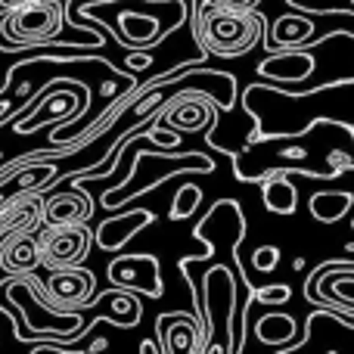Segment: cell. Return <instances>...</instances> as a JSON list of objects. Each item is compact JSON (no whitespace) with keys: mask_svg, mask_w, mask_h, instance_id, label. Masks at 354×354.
I'll return each instance as SVG.
<instances>
[{"mask_svg":"<svg viewBox=\"0 0 354 354\" xmlns=\"http://www.w3.org/2000/svg\"><path fill=\"white\" fill-rule=\"evenodd\" d=\"M87 214H91L87 196H56L44 205L47 224H75V221H87Z\"/></svg>","mask_w":354,"mask_h":354,"instance_id":"52a82bcc","label":"cell"},{"mask_svg":"<svg viewBox=\"0 0 354 354\" xmlns=\"http://www.w3.org/2000/svg\"><path fill=\"white\" fill-rule=\"evenodd\" d=\"M62 25V12L56 0H44V3H25L16 6L6 19V31L22 41H44V37L56 35Z\"/></svg>","mask_w":354,"mask_h":354,"instance_id":"3957f363","label":"cell"},{"mask_svg":"<svg viewBox=\"0 0 354 354\" xmlns=\"http://www.w3.org/2000/svg\"><path fill=\"white\" fill-rule=\"evenodd\" d=\"M149 62H153V59H149L147 53H134V56H128V66H131V68H147Z\"/></svg>","mask_w":354,"mask_h":354,"instance_id":"d6986e66","label":"cell"},{"mask_svg":"<svg viewBox=\"0 0 354 354\" xmlns=\"http://www.w3.org/2000/svg\"><path fill=\"white\" fill-rule=\"evenodd\" d=\"M264 205L277 214H292L295 208H299V193H295V187L289 180L270 177V180L264 183Z\"/></svg>","mask_w":354,"mask_h":354,"instance_id":"30bf717a","label":"cell"},{"mask_svg":"<svg viewBox=\"0 0 354 354\" xmlns=\"http://www.w3.org/2000/svg\"><path fill=\"white\" fill-rule=\"evenodd\" d=\"M354 205L351 193H317L311 199V214L324 224H336L339 218L348 214V208Z\"/></svg>","mask_w":354,"mask_h":354,"instance_id":"9c48e42d","label":"cell"},{"mask_svg":"<svg viewBox=\"0 0 354 354\" xmlns=\"http://www.w3.org/2000/svg\"><path fill=\"white\" fill-rule=\"evenodd\" d=\"M193 330V324H187V320H177L174 330H162V333H171V339L165 342V351H174V348H189L196 351V339H183V333Z\"/></svg>","mask_w":354,"mask_h":354,"instance_id":"2e32d148","label":"cell"},{"mask_svg":"<svg viewBox=\"0 0 354 354\" xmlns=\"http://www.w3.org/2000/svg\"><path fill=\"white\" fill-rule=\"evenodd\" d=\"M122 28H124V41H134V44H147L159 35V22L153 16H122Z\"/></svg>","mask_w":354,"mask_h":354,"instance_id":"4fadbf2b","label":"cell"},{"mask_svg":"<svg viewBox=\"0 0 354 354\" xmlns=\"http://www.w3.org/2000/svg\"><path fill=\"white\" fill-rule=\"evenodd\" d=\"M255 333L264 345H280L295 333V324H292V317H286V314H270V317H264L261 324H258Z\"/></svg>","mask_w":354,"mask_h":354,"instance_id":"7c38bea8","label":"cell"},{"mask_svg":"<svg viewBox=\"0 0 354 354\" xmlns=\"http://www.w3.org/2000/svg\"><path fill=\"white\" fill-rule=\"evenodd\" d=\"M289 286H268V289H258V292H252V299L258 301V305H277V301H286L289 299Z\"/></svg>","mask_w":354,"mask_h":354,"instance_id":"e0dca14e","label":"cell"},{"mask_svg":"<svg viewBox=\"0 0 354 354\" xmlns=\"http://www.w3.org/2000/svg\"><path fill=\"white\" fill-rule=\"evenodd\" d=\"M44 171H47V168H41L37 174H44ZM37 174L31 171V177H37ZM22 187H41V180H28V174H25V177H22Z\"/></svg>","mask_w":354,"mask_h":354,"instance_id":"ffe728a7","label":"cell"},{"mask_svg":"<svg viewBox=\"0 0 354 354\" xmlns=\"http://www.w3.org/2000/svg\"><path fill=\"white\" fill-rule=\"evenodd\" d=\"M6 106H10V103H6V100H3V103H0V118L6 115Z\"/></svg>","mask_w":354,"mask_h":354,"instance_id":"44dd1931","label":"cell"},{"mask_svg":"<svg viewBox=\"0 0 354 354\" xmlns=\"http://www.w3.org/2000/svg\"><path fill=\"white\" fill-rule=\"evenodd\" d=\"M0 264H3V270H10V274H28V270H35L37 264H41V245H37V239L25 236V233L12 236L10 243L0 249Z\"/></svg>","mask_w":354,"mask_h":354,"instance_id":"277c9868","label":"cell"},{"mask_svg":"<svg viewBox=\"0 0 354 354\" xmlns=\"http://www.w3.org/2000/svg\"><path fill=\"white\" fill-rule=\"evenodd\" d=\"M258 0H212V6L218 10H227V12H252Z\"/></svg>","mask_w":354,"mask_h":354,"instance_id":"ac0fdd59","label":"cell"},{"mask_svg":"<svg viewBox=\"0 0 354 354\" xmlns=\"http://www.w3.org/2000/svg\"><path fill=\"white\" fill-rule=\"evenodd\" d=\"M93 289V277L87 270H72L62 268V274L50 277V292H53L56 301L62 305H75V301H84Z\"/></svg>","mask_w":354,"mask_h":354,"instance_id":"5b68a950","label":"cell"},{"mask_svg":"<svg viewBox=\"0 0 354 354\" xmlns=\"http://www.w3.org/2000/svg\"><path fill=\"white\" fill-rule=\"evenodd\" d=\"M311 68H314L311 53H286V56H274V59L261 62L258 72H261L264 78L274 75V78H280V81H299V78H305Z\"/></svg>","mask_w":354,"mask_h":354,"instance_id":"ba28073f","label":"cell"},{"mask_svg":"<svg viewBox=\"0 0 354 354\" xmlns=\"http://www.w3.org/2000/svg\"><path fill=\"white\" fill-rule=\"evenodd\" d=\"M314 25L308 19H299V16H286L274 25V37L270 44H283V47H292V44H301L305 37H311Z\"/></svg>","mask_w":354,"mask_h":354,"instance_id":"8fae6325","label":"cell"},{"mask_svg":"<svg viewBox=\"0 0 354 354\" xmlns=\"http://www.w3.org/2000/svg\"><path fill=\"white\" fill-rule=\"evenodd\" d=\"M149 221H153V214H149V212H134V214H131V221L128 218L109 221V224H103L97 230V243L103 245L106 252H118L137 230H140L143 224H149Z\"/></svg>","mask_w":354,"mask_h":354,"instance_id":"8992f818","label":"cell"},{"mask_svg":"<svg viewBox=\"0 0 354 354\" xmlns=\"http://www.w3.org/2000/svg\"><path fill=\"white\" fill-rule=\"evenodd\" d=\"M277 264H280V249H277V245H261V249L252 255V268L261 270V274H270Z\"/></svg>","mask_w":354,"mask_h":354,"instance_id":"9a60e30c","label":"cell"},{"mask_svg":"<svg viewBox=\"0 0 354 354\" xmlns=\"http://www.w3.org/2000/svg\"><path fill=\"white\" fill-rule=\"evenodd\" d=\"M41 264L53 270L75 268L78 261H84L87 249H91V233L81 227V221L75 224H53V230H47L41 239Z\"/></svg>","mask_w":354,"mask_h":354,"instance_id":"7a4b0ae2","label":"cell"},{"mask_svg":"<svg viewBox=\"0 0 354 354\" xmlns=\"http://www.w3.org/2000/svg\"><path fill=\"white\" fill-rule=\"evenodd\" d=\"M258 28L261 19L252 12H227L212 6L199 19V44L218 56H239L258 41Z\"/></svg>","mask_w":354,"mask_h":354,"instance_id":"6da1fadb","label":"cell"},{"mask_svg":"<svg viewBox=\"0 0 354 354\" xmlns=\"http://www.w3.org/2000/svg\"><path fill=\"white\" fill-rule=\"evenodd\" d=\"M202 202V189L196 183H183L174 196V205H171V221H183L196 212V205Z\"/></svg>","mask_w":354,"mask_h":354,"instance_id":"5bb4252c","label":"cell"},{"mask_svg":"<svg viewBox=\"0 0 354 354\" xmlns=\"http://www.w3.org/2000/svg\"><path fill=\"white\" fill-rule=\"evenodd\" d=\"M351 3H354V0H351Z\"/></svg>","mask_w":354,"mask_h":354,"instance_id":"7402d4cb","label":"cell"}]
</instances>
